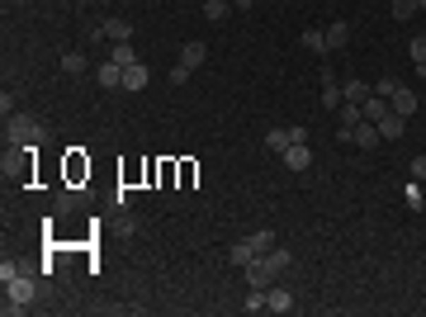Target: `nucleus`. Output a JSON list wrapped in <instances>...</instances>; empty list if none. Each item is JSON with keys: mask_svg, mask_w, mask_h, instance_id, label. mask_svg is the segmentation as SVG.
Returning a JSON list of instances; mask_svg holds the SVG:
<instances>
[{"mask_svg": "<svg viewBox=\"0 0 426 317\" xmlns=\"http://www.w3.org/2000/svg\"><path fill=\"white\" fill-rule=\"evenodd\" d=\"M384 138H379V124H369V119H360V124L350 128V147H360V152H369V147H379Z\"/></svg>", "mask_w": 426, "mask_h": 317, "instance_id": "20e7f679", "label": "nucleus"}, {"mask_svg": "<svg viewBox=\"0 0 426 317\" xmlns=\"http://www.w3.org/2000/svg\"><path fill=\"white\" fill-rule=\"evenodd\" d=\"M110 62L133 66V62H142V57H138V48H133V43H114V48H110Z\"/></svg>", "mask_w": 426, "mask_h": 317, "instance_id": "f3484780", "label": "nucleus"}, {"mask_svg": "<svg viewBox=\"0 0 426 317\" xmlns=\"http://www.w3.org/2000/svg\"><path fill=\"white\" fill-rule=\"evenodd\" d=\"M299 43H303V48H308V52H313V57H327V29H303V38H299Z\"/></svg>", "mask_w": 426, "mask_h": 317, "instance_id": "1a4fd4ad", "label": "nucleus"}, {"mask_svg": "<svg viewBox=\"0 0 426 317\" xmlns=\"http://www.w3.org/2000/svg\"><path fill=\"white\" fill-rule=\"evenodd\" d=\"M180 185H194V161H180Z\"/></svg>", "mask_w": 426, "mask_h": 317, "instance_id": "c756f323", "label": "nucleus"}, {"mask_svg": "<svg viewBox=\"0 0 426 317\" xmlns=\"http://www.w3.org/2000/svg\"><path fill=\"white\" fill-rule=\"evenodd\" d=\"M412 180H422V185H426V157L412 161Z\"/></svg>", "mask_w": 426, "mask_h": 317, "instance_id": "7c9ffc66", "label": "nucleus"}, {"mask_svg": "<svg viewBox=\"0 0 426 317\" xmlns=\"http://www.w3.org/2000/svg\"><path fill=\"white\" fill-rule=\"evenodd\" d=\"M76 204H81V194H76V190H62V194H57V208H62V213H71Z\"/></svg>", "mask_w": 426, "mask_h": 317, "instance_id": "cd10ccee", "label": "nucleus"}, {"mask_svg": "<svg viewBox=\"0 0 426 317\" xmlns=\"http://www.w3.org/2000/svg\"><path fill=\"white\" fill-rule=\"evenodd\" d=\"M280 157H284L289 171H308V166H313V147H308V143H289Z\"/></svg>", "mask_w": 426, "mask_h": 317, "instance_id": "39448f33", "label": "nucleus"}, {"mask_svg": "<svg viewBox=\"0 0 426 317\" xmlns=\"http://www.w3.org/2000/svg\"><path fill=\"white\" fill-rule=\"evenodd\" d=\"M266 294H270V313H294V308H299V303H294V294H289V289H280V285H270Z\"/></svg>", "mask_w": 426, "mask_h": 317, "instance_id": "f8f14e48", "label": "nucleus"}, {"mask_svg": "<svg viewBox=\"0 0 426 317\" xmlns=\"http://www.w3.org/2000/svg\"><path fill=\"white\" fill-rule=\"evenodd\" d=\"M350 43V24L346 19H336V24H327V48L336 52V48H346Z\"/></svg>", "mask_w": 426, "mask_h": 317, "instance_id": "dca6fc26", "label": "nucleus"}, {"mask_svg": "<svg viewBox=\"0 0 426 317\" xmlns=\"http://www.w3.org/2000/svg\"><path fill=\"white\" fill-rule=\"evenodd\" d=\"M227 10H232L227 0H204V19H208V24H223V19H227Z\"/></svg>", "mask_w": 426, "mask_h": 317, "instance_id": "412c9836", "label": "nucleus"}, {"mask_svg": "<svg viewBox=\"0 0 426 317\" xmlns=\"http://www.w3.org/2000/svg\"><path fill=\"white\" fill-rule=\"evenodd\" d=\"M289 143H294V133H289V128H270V133H266V147H270V152H284Z\"/></svg>", "mask_w": 426, "mask_h": 317, "instance_id": "6ab92c4d", "label": "nucleus"}, {"mask_svg": "<svg viewBox=\"0 0 426 317\" xmlns=\"http://www.w3.org/2000/svg\"><path fill=\"white\" fill-rule=\"evenodd\" d=\"M5 143L10 147H38L43 143V128L33 124L29 114H10V119H5Z\"/></svg>", "mask_w": 426, "mask_h": 317, "instance_id": "f03ea898", "label": "nucleus"}, {"mask_svg": "<svg viewBox=\"0 0 426 317\" xmlns=\"http://www.w3.org/2000/svg\"><path fill=\"white\" fill-rule=\"evenodd\" d=\"M242 308H247V313H270V294H266V289H252Z\"/></svg>", "mask_w": 426, "mask_h": 317, "instance_id": "aec40b11", "label": "nucleus"}, {"mask_svg": "<svg viewBox=\"0 0 426 317\" xmlns=\"http://www.w3.org/2000/svg\"><path fill=\"white\" fill-rule=\"evenodd\" d=\"M389 104H394V114H403V119H408V114H417V90H408V85H398Z\"/></svg>", "mask_w": 426, "mask_h": 317, "instance_id": "9d476101", "label": "nucleus"}, {"mask_svg": "<svg viewBox=\"0 0 426 317\" xmlns=\"http://www.w3.org/2000/svg\"><path fill=\"white\" fill-rule=\"evenodd\" d=\"M403 204H408L412 213H422L426 208V185L422 180H408V185H403Z\"/></svg>", "mask_w": 426, "mask_h": 317, "instance_id": "9b49d317", "label": "nucleus"}, {"mask_svg": "<svg viewBox=\"0 0 426 317\" xmlns=\"http://www.w3.org/2000/svg\"><path fill=\"white\" fill-rule=\"evenodd\" d=\"M66 175H71V185H76L81 175H90V161L81 157V152H71V157H66Z\"/></svg>", "mask_w": 426, "mask_h": 317, "instance_id": "4be33fe9", "label": "nucleus"}, {"mask_svg": "<svg viewBox=\"0 0 426 317\" xmlns=\"http://www.w3.org/2000/svg\"><path fill=\"white\" fill-rule=\"evenodd\" d=\"M180 62H185L189 71H199V66L208 62V48L204 43H185V48H180Z\"/></svg>", "mask_w": 426, "mask_h": 317, "instance_id": "4468645a", "label": "nucleus"}, {"mask_svg": "<svg viewBox=\"0 0 426 317\" xmlns=\"http://www.w3.org/2000/svg\"><path fill=\"white\" fill-rule=\"evenodd\" d=\"M417 10H422V0H394V19H398V24H408Z\"/></svg>", "mask_w": 426, "mask_h": 317, "instance_id": "5701e85b", "label": "nucleus"}, {"mask_svg": "<svg viewBox=\"0 0 426 317\" xmlns=\"http://www.w3.org/2000/svg\"><path fill=\"white\" fill-rule=\"evenodd\" d=\"M147 80H152L147 62H133V66H124V90H128V95H138V90H147Z\"/></svg>", "mask_w": 426, "mask_h": 317, "instance_id": "0eeeda50", "label": "nucleus"}, {"mask_svg": "<svg viewBox=\"0 0 426 317\" xmlns=\"http://www.w3.org/2000/svg\"><path fill=\"white\" fill-rule=\"evenodd\" d=\"M85 38H110V43H133V24H128L124 15H110V19H100Z\"/></svg>", "mask_w": 426, "mask_h": 317, "instance_id": "7ed1b4c3", "label": "nucleus"}, {"mask_svg": "<svg viewBox=\"0 0 426 317\" xmlns=\"http://www.w3.org/2000/svg\"><path fill=\"white\" fill-rule=\"evenodd\" d=\"M360 109H365V119H369V124H379V119L389 114V100H384V95H369V100L360 104Z\"/></svg>", "mask_w": 426, "mask_h": 317, "instance_id": "a211bd4d", "label": "nucleus"}, {"mask_svg": "<svg viewBox=\"0 0 426 317\" xmlns=\"http://www.w3.org/2000/svg\"><path fill=\"white\" fill-rule=\"evenodd\" d=\"M227 256H232V265H242V270H247V265H252V261H256L261 251L252 246V237H242V241H232V251H227Z\"/></svg>", "mask_w": 426, "mask_h": 317, "instance_id": "2eb2a0df", "label": "nucleus"}, {"mask_svg": "<svg viewBox=\"0 0 426 317\" xmlns=\"http://www.w3.org/2000/svg\"><path fill=\"white\" fill-rule=\"evenodd\" d=\"M289 265H294V256L284 251V246H275V251H266V256H256L252 265L242 270V275H247V289H270Z\"/></svg>", "mask_w": 426, "mask_h": 317, "instance_id": "f257e3e1", "label": "nucleus"}, {"mask_svg": "<svg viewBox=\"0 0 426 317\" xmlns=\"http://www.w3.org/2000/svg\"><path fill=\"white\" fill-rule=\"evenodd\" d=\"M412 62H417V76L426 71V33L422 38H412Z\"/></svg>", "mask_w": 426, "mask_h": 317, "instance_id": "393cba45", "label": "nucleus"}, {"mask_svg": "<svg viewBox=\"0 0 426 317\" xmlns=\"http://www.w3.org/2000/svg\"><path fill=\"white\" fill-rule=\"evenodd\" d=\"M422 76H426V71H422Z\"/></svg>", "mask_w": 426, "mask_h": 317, "instance_id": "473e14b6", "label": "nucleus"}, {"mask_svg": "<svg viewBox=\"0 0 426 317\" xmlns=\"http://www.w3.org/2000/svg\"><path fill=\"white\" fill-rule=\"evenodd\" d=\"M252 246H256L261 256H266V251H275V232H252Z\"/></svg>", "mask_w": 426, "mask_h": 317, "instance_id": "a878e982", "label": "nucleus"}, {"mask_svg": "<svg viewBox=\"0 0 426 317\" xmlns=\"http://www.w3.org/2000/svg\"><path fill=\"white\" fill-rule=\"evenodd\" d=\"M232 5H237V10H252V5H256V0H232Z\"/></svg>", "mask_w": 426, "mask_h": 317, "instance_id": "2f4dec72", "label": "nucleus"}, {"mask_svg": "<svg viewBox=\"0 0 426 317\" xmlns=\"http://www.w3.org/2000/svg\"><path fill=\"white\" fill-rule=\"evenodd\" d=\"M95 80H100L105 90H124V66H119V62H105V66H95Z\"/></svg>", "mask_w": 426, "mask_h": 317, "instance_id": "6e6552de", "label": "nucleus"}, {"mask_svg": "<svg viewBox=\"0 0 426 317\" xmlns=\"http://www.w3.org/2000/svg\"><path fill=\"white\" fill-rule=\"evenodd\" d=\"M394 90H398V80H394V76H384V80H374V95H384V100H394Z\"/></svg>", "mask_w": 426, "mask_h": 317, "instance_id": "c85d7f7f", "label": "nucleus"}, {"mask_svg": "<svg viewBox=\"0 0 426 317\" xmlns=\"http://www.w3.org/2000/svg\"><path fill=\"white\" fill-rule=\"evenodd\" d=\"M403 133H408V119H403V114H394V104H389V114L379 119V138H384V143H398Z\"/></svg>", "mask_w": 426, "mask_h": 317, "instance_id": "423d86ee", "label": "nucleus"}, {"mask_svg": "<svg viewBox=\"0 0 426 317\" xmlns=\"http://www.w3.org/2000/svg\"><path fill=\"white\" fill-rule=\"evenodd\" d=\"M189 76H194V71H189V66H185V62H175V66H171V71H166V80H171V85H185V80H189Z\"/></svg>", "mask_w": 426, "mask_h": 317, "instance_id": "bb28decb", "label": "nucleus"}, {"mask_svg": "<svg viewBox=\"0 0 426 317\" xmlns=\"http://www.w3.org/2000/svg\"><path fill=\"white\" fill-rule=\"evenodd\" d=\"M62 71L66 76H81L85 71V52H62Z\"/></svg>", "mask_w": 426, "mask_h": 317, "instance_id": "b1692460", "label": "nucleus"}, {"mask_svg": "<svg viewBox=\"0 0 426 317\" xmlns=\"http://www.w3.org/2000/svg\"><path fill=\"white\" fill-rule=\"evenodd\" d=\"M341 95H346L350 104H365V100L374 95V85H365V80H355V76H350V80H341Z\"/></svg>", "mask_w": 426, "mask_h": 317, "instance_id": "ddd939ff", "label": "nucleus"}]
</instances>
